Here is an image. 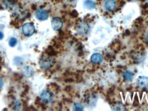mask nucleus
<instances>
[{"instance_id":"obj_9","label":"nucleus","mask_w":148,"mask_h":111,"mask_svg":"<svg viewBox=\"0 0 148 111\" xmlns=\"http://www.w3.org/2000/svg\"><path fill=\"white\" fill-rule=\"evenodd\" d=\"M90 61L92 64H99L103 61V56L100 53H94L90 57Z\"/></svg>"},{"instance_id":"obj_14","label":"nucleus","mask_w":148,"mask_h":111,"mask_svg":"<svg viewBox=\"0 0 148 111\" xmlns=\"http://www.w3.org/2000/svg\"><path fill=\"white\" fill-rule=\"evenodd\" d=\"M123 79L126 81H131L133 79V74L130 71H125L123 74Z\"/></svg>"},{"instance_id":"obj_23","label":"nucleus","mask_w":148,"mask_h":111,"mask_svg":"<svg viewBox=\"0 0 148 111\" xmlns=\"http://www.w3.org/2000/svg\"><path fill=\"white\" fill-rule=\"evenodd\" d=\"M69 1H74V0H69Z\"/></svg>"},{"instance_id":"obj_8","label":"nucleus","mask_w":148,"mask_h":111,"mask_svg":"<svg viewBox=\"0 0 148 111\" xmlns=\"http://www.w3.org/2000/svg\"><path fill=\"white\" fill-rule=\"evenodd\" d=\"M36 17L39 21H46L49 18V14L45 10L40 9L36 12Z\"/></svg>"},{"instance_id":"obj_11","label":"nucleus","mask_w":148,"mask_h":111,"mask_svg":"<svg viewBox=\"0 0 148 111\" xmlns=\"http://www.w3.org/2000/svg\"><path fill=\"white\" fill-rule=\"evenodd\" d=\"M86 102L88 106H95L96 102H97V98L95 95H88L87 97H86Z\"/></svg>"},{"instance_id":"obj_3","label":"nucleus","mask_w":148,"mask_h":111,"mask_svg":"<svg viewBox=\"0 0 148 111\" xmlns=\"http://www.w3.org/2000/svg\"><path fill=\"white\" fill-rule=\"evenodd\" d=\"M53 99V94L51 93L50 91L45 90L42 91L40 94V99L42 102L49 103L51 102Z\"/></svg>"},{"instance_id":"obj_12","label":"nucleus","mask_w":148,"mask_h":111,"mask_svg":"<svg viewBox=\"0 0 148 111\" xmlns=\"http://www.w3.org/2000/svg\"><path fill=\"white\" fill-rule=\"evenodd\" d=\"M84 7L88 10H92V9L95 8V3L92 0H86L84 3Z\"/></svg>"},{"instance_id":"obj_22","label":"nucleus","mask_w":148,"mask_h":111,"mask_svg":"<svg viewBox=\"0 0 148 111\" xmlns=\"http://www.w3.org/2000/svg\"><path fill=\"white\" fill-rule=\"evenodd\" d=\"M1 66H0V70H1Z\"/></svg>"},{"instance_id":"obj_16","label":"nucleus","mask_w":148,"mask_h":111,"mask_svg":"<svg viewBox=\"0 0 148 111\" xmlns=\"http://www.w3.org/2000/svg\"><path fill=\"white\" fill-rule=\"evenodd\" d=\"M73 110H77L80 111L84 110V107L80 103H75L73 106Z\"/></svg>"},{"instance_id":"obj_6","label":"nucleus","mask_w":148,"mask_h":111,"mask_svg":"<svg viewBox=\"0 0 148 111\" xmlns=\"http://www.w3.org/2000/svg\"><path fill=\"white\" fill-rule=\"evenodd\" d=\"M77 31L79 34L81 35H86L89 31V27L86 23H80L77 25Z\"/></svg>"},{"instance_id":"obj_21","label":"nucleus","mask_w":148,"mask_h":111,"mask_svg":"<svg viewBox=\"0 0 148 111\" xmlns=\"http://www.w3.org/2000/svg\"><path fill=\"white\" fill-rule=\"evenodd\" d=\"M146 41H147V42H148V34L147 35V36H146Z\"/></svg>"},{"instance_id":"obj_15","label":"nucleus","mask_w":148,"mask_h":111,"mask_svg":"<svg viewBox=\"0 0 148 111\" xmlns=\"http://www.w3.org/2000/svg\"><path fill=\"white\" fill-rule=\"evenodd\" d=\"M113 110H124L125 106L121 102H116L114 104L113 106Z\"/></svg>"},{"instance_id":"obj_10","label":"nucleus","mask_w":148,"mask_h":111,"mask_svg":"<svg viewBox=\"0 0 148 111\" xmlns=\"http://www.w3.org/2000/svg\"><path fill=\"white\" fill-rule=\"evenodd\" d=\"M21 72L23 74V75L25 76L30 77L34 74V70H33V69L30 67V66H27L22 68Z\"/></svg>"},{"instance_id":"obj_7","label":"nucleus","mask_w":148,"mask_h":111,"mask_svg":"<svg viewBox=\"0 0 148 111\" xmlns=\"http://www.w3.org/2000/svg\"><path fill=\"white\" fill-rule=\"evenodd\" d=\"M103 6L107 11H113L116 8V3L115 0H106Z\"/></svg>"},{"instance_id":"obj_4","label":"nucleus","mask_w":148,"mask_h":111,"mask_svg":"<svg viewBox=\"0 0 148 111\" xmlns=\"http://www.w3.org/2000/svg\"><path fill=\"white\" fill-rule=\"evenodd\" d=\"M63 23H62V19L59 17L53 18L51 21V27L56 31H58L62 28Z\"/></svg>"},{"instance_id":"obj_5","label":"nucleus","mask_w":148,"mask_h":111,"mask_svg":"<svg viewBox=\"0 0 148 111\" xmlns=\"http://www.w3.org/2000/svg\"><path fill=\"white\" fill-rule=\"evenodd\" d=\"M136 85L140 88L147 89H148V78L146 76H140L136 81Z\"/></svg>"},{"instance_id":"obj_17","label":"nucleus","mask_w":148,"mask_h":111,"mask_svg":"<svg viewBox=\"0 0 148 111\" xmlns=\"http://www.w3.org/2000/svg\"><path fill=\"white\" fill-rule=\"evenodd\" d=\"M17 43V40L15 38H11L10 39V41H9V45L11 47H14L16 45Z\"/></svg>"},{"instance_id":"obj_18","label":"nucleus","mask_w":148,"mask_h":111,"mask_svg":"<svg viewBox=\"0 0 148 111\" xmlns=\"http://www.w3.org/2000/svg\"><path fill=\"white\" fill-rule=\"evenodd\" d=\"M21 102H20V101L16 100L15 102H14V108H13L14 110H20V108H21Z\"/></svg>"},{"instance_id":"obj_2","label":"nucleus","mask_w":148,"mask_h":111,"mask_svg":"<svg viewBox=\"0 0 148 111\" xmlns=\"http://www.w3.org/2000/svg\"><path fill=\"white\" fill-rule=\"evenodd\" d=\"M53 65V61L50 57H45L40 61V66L42 69L48 70Z\"/></svg>"},{"instance_id":"obj_19","label":"nucleus","mask_w":148,"mask_h":111,"mask_svg":"<svg viewBox=\"0 0 148 111\" xmlns=\"http://www.w3.org/2000/svg\"><path fill=\"white\" fill-rule=\"evenodd\" d=\"M3 85V79H2V78L0 77V89H1L2 88Z\"/></svg>"},{"instance_id":"obj_20","label":"nucleus","mask_w":148,"mask_h":111,"mask_svg":"<svg viewBox=\"0 0 148 111\" xmlns=\"http://www.w3.org/2000/svg\"><path fill=\"white\" fill-rule=\"evenodd\" d=\"M3 34L2 32H1V31H0V40H2V39L3 38Z\"/></svg>"},{"instance_id":"obj_13","label":"nucleus","mask_w":148,"mask_h":111,"mask_svg":"<svg viewBox=\"0 0 148 111\" xmlns=\"http://www.w3.org/2000/svg\"><path fill=\"white\" fill-rule=\"evenodd\" d=\"M3 5L8 9H12L14 6V2L13 0H2Z\"/></svg>"},{"instance_id":"obj_1","label":"nucleus","mask_w":148,"mask_h":111,"mask_svg":"<svg viewBox=\"0 0 148 111\" xmlns=\"http://www.w3.org/2000/svg\"><path fill=\"white\" fill-rule=\"evenodd\" d=\"M22 31L25 36H31L34 33L35 27L32 23H26L22 27Z\"/></svg>"}]
</instances>
